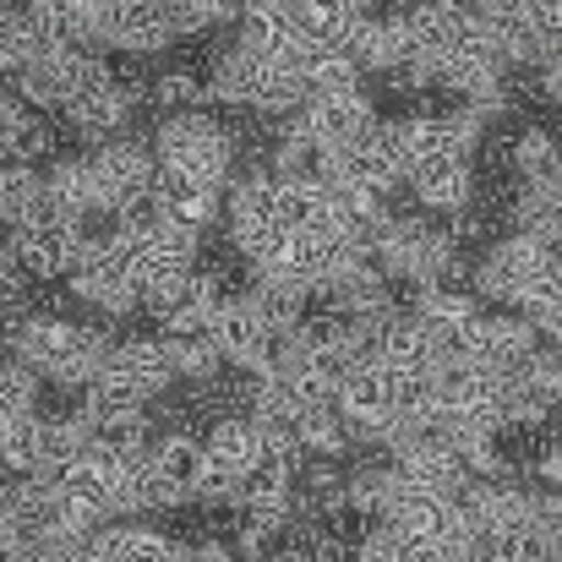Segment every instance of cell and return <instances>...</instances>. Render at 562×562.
<instances>
[{"instance_id":"1","label":"cell","mask_w":562,"mask_h":562,"mask_svg":"<svg viewBox=\"0 0 562 562\" xmlns=\"http://www.w3.org/2000/svg\"><path fill=\"white\" fill-rule=\"evenodd\" d=\"M5 345H11V356L22 367H33L44 382L77 387V393L104 372V361L115 350V339L104 328L77 323V317H60V312H27V317H16V328H11Z\"/></svg>"},{"instance_id":"2","label":"cell","mask_w":562,"mask_h":562,"mask_svg":"<svg viewBox=\"0 0 562 562\" xmlns=\"http://www.w3.org/2000/svg\"><path fill=\"white\" fill-rule=\"evenodd\" d=\"M470 290L486 301V306H508V312H536L547 306L562 290V251L552 240H536L525 229L492 240L481 257H475V273H470Z\"/></svg>"},{"instance_id":"3","label":"cell","mask_w":562,"mask_h":562,"mask_svg":"<svg viewBox=\"0 0 562 562\" xmlns=\"http://www.w3.org/2000/svg\"><path fill=\"white\" fill-rule=\"evenodd\" d=\"M154 154L165 170H187V176H202V181H218L229 187L240 176V143L235 132L207 115V110H181V115H165L159 132H154Z\"/></svg>"},{"instance_id":"4","label":"cell","mask_w":562,"mask_h":562,"mask_svg":"<svg viewBox=\"0 0 562 562\" xmlns=\"http://www.w3.org/2000/svg\"><path fill=\"white\" fill-rule=\"evenodd\" d=\"M66 284L99 317H132V312H143L137 262H132V246L115 235V224L99 229V235H88V251H82V262H77V273Z\"/></svg>"},{"instance_id":"5","label":"cell","mask_w":562,"mask_h":562,"mask_svg":"<svg viewBox=\"0 0 562 562\" xmlns=\"http://www.w3.org/2000/svg\"><path fill=\"white\" fill-rule=\"evenodd\" d=\"M88 224L82 218H71V213H60V207H44L38 218H27V224H16L11 229V257H16V268L33 279V284H66L71 273H77V262H82V251H88Z\"/></svg>"},{"instance_id":"6","label":"cell","mask_w":562,"mask_h":562,"mask_svg":"<svg viewBox=\"0 0 562 562\" xmlns=\"http://www.w3.org/2000/svg\"><path fill=\"white\" fill-rule=\"evenodd\" d=\"M93 176H99V202H104V224L154 202V181H159V154L154 143L137 137H110L93 148Z\"/></svg>"},{"instance_id":"7","label":"cell","mask_w":562,"mask_h":562,"mask_svg":"<svg viewBox=\"0 0 562 562\" xmlns=\"http://www.w3.org/2000/svg\"><path fill=\"white\" fill-rule=\"evenodd\" d=\"M279 339H284V334L268 323V312L251 301V290L229 295L224 312H218V323H213V345H218V356L229 361V372H246V376L273 372Z\"/></svg>"},{"instance_id":"8","label":"cell","mask_w":562,"mask_h":562,"mask_svg":"<svg viewBox=\"0 0 562 562\" xmlns=\"http://www.w3.org/2000/svg\"><path fill=\"white\" fill-rule=\"evenodd\" d=\"M334 409L350 420L356 448H382V437H387V426H393V372H387L376 356L356 361L350 372L339 376Z\"/></svg>"},{"instance_id":"9","label":"cell","mask_w":562,"mask_h":562,"mask_svg":"<svg viewBox=\"0 0 562 562\" xmlns=\"http://www.w3.org/2000/svg\"><path fill=\"white\" fill-rule=\"evenodd\" d=\"M301 121H306V132L317 143V159H323V154H350L382 115H376L367 88H345V93H312L301 104Z\"/></svg>"},{"instance_id":"10","label":"cell","mask_w":562,"mask_h":562,"mask_svg":"<svg viewBox=\"0 0 562 562\" xmlns=\"http://www.w3.org/2000/svg\"><path fill=\"white\" fill-rule=\"evenodd\" d=\"M547 339L536 334V323L525 312H508V306H492L475 317L470 328V361L486 367V372H519Z\"/></svg>"},{"instance_id":"11","label":"cell","mask_w":562,"mask_h":562,"mask_svg":"<svg viewBox=\"0 0 562 562\" xmlns=\"http://www.w3.org/2000/svg\"><path fill=\"white\" fill-rule=\"evenodd\" d=\"M88 60H93V49H77V44H60V38H49L22 71H11V82L44 110V115H55L66 99H71V88L82 82V71H88Z\"/></svg>"},{"instance_id":"12","label":"cell","mask_w":562,"mask_h":562,"mask_svg":"<svg viewBox=\"0 0 562 562\" xmlns=\"http://www.w3.org/2000/svg\"><path fill=\"white\" fill-rule=\"evenodd\" d=\"M181 33L170 0H110V49L121 55H165Z\"/></svg>"},{"instance_id":"13","label":"cell","mask_w":562,"mask_h":562,"mask_svg":"<svg viewBox=\"0 0 562 562\" xmlns=\"http://www.w3.org/2000/svg\"><path fill=\"white\" fill-rule=\"evenodd\" d=\"M235 38L251 44V49H262V55H279V60L306 55L295 0H240V11H235Z\"/></svg>"},{"instance_id":"14","label":"cell","mask_w":562,"mask_h":562,"mask_svg":"<svg viewBox=\"0 0 562 562\" xmlns=\"http://www.w3.org/2000/svg\"><path fill=\"white\" fill-rule=\"evenodd\" d=\"M27 11L60 44H77L93 55L110 49V0H27Z\"/></svg>"},{"instance_id":"15","label":"cell","mask_w":562,"mask_h":562,"mask_svg":"<svg viewBox=\"0 0 562 562\" xmlns=\"http://www.w3.org/2000/svg\"><path fill=\"white\" fill-rule=\"evenodd\" d=\"M350 55L361 60V71L376 77H393L409 55H415V33H409V16L404 11H367L356 38H350Z\"/></svg>"},{"instance_id":"16","label":"cell","mask_w":562,"mask_h":562,"mask_svg":"<svg viewBox=\"0 0 562 562\" xmlns=\"http://www.w3.org/2000/svg\"><path fill=\"white\" fill-rule=\"evenodd\" d=\"M224 191L218 181H202V176H187V170H165L159 165V181H154V207L165 218H181L191 229H207L224 218Z\"/></svg>"},{"instance_id":"17","label":"cell","mask_w":562,"mask_h":562,"mask_svg":"<svg viewBox=\"0 0 562 562\" xmlns=\"http://www.w3.org/2000/svg\"><path fill=\"white\" fill-rule=\"evenodd\" d=\"M104 367H110V372H121L126 382H137V387L148 393V404H154V398H165L170 387H181L165 334H159V339H121V345L110 350V361H104Z\"/></svg>"},{"instance_id":"18","label":"cell","mask_w":562,"mask_h":562,"mask_svg":"<svg viewBox=\"0 0 562 562\" xmlns=\"http://www.w3.org/2000/svg\"><path fill=\"white\" fill-rule=\"evenodd\" d=\"M202 448H207V464H213V470H224V475L240 481V475L262 459V426H257L246 409H229V415H218V420L207 426Z\"/></svg>"},{"instance_id":"19","label":"cell","mask_w":562,"mask_h":562,"mask_svg":"<svg viewBox=\"0 0 562 562\" xmlns=\"http://www.w3.org/2000/svg\"><path fill=\"white\" fill-rule=\"evenodd\" d=\"M44 176H49V207H60V213L82 218V224L104 218L99 176H93V154H60Z\"/></svg>"},{"instance_id":"20","label":"cell","mask_w":562,"mask_h":562,"mask_svg":"<svg viewBox=\"0 0 562 562\" xmlns=\"http://www.w3.org/2000/svg\"><path fill=\"white\" fill-rule=\"evenodd\" d=\"M508 170L519 187H562V137L552 126H519L508 137Z\"/></svg>"},{"instance_id":"21","label":"cell","mask_w":562,"mask_h":562,"mask_svg":"<svg viewBox=\"0 0 562 562\" xmlns=\"http://www.w3.org/2000/svg\"><path fill=\"white\" fill-rule=\"evenodd\" d=\"M367 11H372V0H295L301 38L312 49H350V38H356Z\"/></svg>"},{"instance_id":"22","label":"cell","mask_w":562,"mask_h":562,"mask_svg":"<svg viewBox=\"0 0 562 562\" xmlns=\"http://www.w3.org/2000/svg\"><path fill=\"white\" fill-rule=\"evenodd\" d=\"M372 356L387 367V372L431 367V334H426V323H420L409 306H398L382 328H372Z\"/></svg>"},{"instance_id":"23","label":"cell","mask_w":562,"mask_h":562,"mask_svg":"<svg viewBox=\"0 0 562 562\" xmlns=\"http://www.w3.org/2000/svg\"><path fill=\"white\" fill-rule=\"evenodd\" d=\"M49 207V176L22 159H0V224L16 229Z\"/></svg>"},{"instance_id":"24","label":"cell","mask_w":562,"mask_h":562,"mask_svg":"<svg viewBox=\"0 0 562 562\" xmlns=\"http://www.w3.org/2000/svg\"><path fill=\"white\" fill-rule=\"evenodd\" d=\"M295 442H301L306 459H350V453H356V431H350V420H345L334 404L301 409V420H295Z\"/></svg>"},{"instance_id":"25","label":"cell","mask_w":562,"mask_h":562,"mask_svg":"<svg viewBox=\"0 0 562 562\" xmlns=\"http://www.w3.org/2000/svg\"><path fill=\"white\" fill-rule=\"evenodd\" d=\"M202 464H207L202 437H191V431H165V437H154V470H159L187 503H191V492H196V481H202Z\"/></svg>"},{"instance_id":"26","label":"cell","mask_w":562,"mask_h":562,"mask_svg":"<svg viewBox=\"0 0 562 562\" xmlns=\"http://www.w3.org/2000/svg\"><path fill=\"white\" fill-rule=\"evenodd\" d=\"M0 470L5 475H38L44 470V415H22L0 431Z\"/></svg>"},{"instance_id":"27","label":"cell","mask_w":562,"mask_h":562,"mask_svg":"<svg viewBox=\"0 0 562 562\" xmlns=\"http://www.w3.org/2000/svg\"><path fill=\"white\" fill-rule=\"evenodd\" d=\"M38 382L44 376L22 367L16 356H0V431L22 415H38Z\"/></svg>"},{"instance_id":"28","label":"cell","mask_w":562,"mask_h":562,"mask_svg":"<svg viewBox=\"0 0 562 562\" xmlns=\"http://www.w3.org/2000/svg\"><path fill=\"white\" fill-rule=\"evenodd\" d=\"M148 104H154L159 115L202 110V104H207V82H202L191 66H170V71H159V77H154V88H148Z\"/></svg>"},{"instance_id":"29","label":"cell","mask_w":562,"mask_h":562,"mask_svg":"<svg viewBox=\"0 0 562 562\" xmlns=\"http://www.w3.org/2000/svg\"><path fill=\"white\" fill-rule=\"evenodd\" d=\"M38 115H44V110H38V104H33L16 82H0V159L11 154V143H16V137H22Z\"/></svg>"},{"instance_id":"30","label":"cell","mask_w":562,"mask_h":562,"mask_svg":"<svg viewBox=\"0 0 562 562\" xmlns=\"http://www.w3.org/2000/svg\"><path fill=\"white\" fill-rule=\"evenodd\" d=\"M530 33H536L541 60L562 55V0H530Z\"/></svg>"},{"instance_id":"31","label":"cell","mask_w":562,"mask_h":562,"mask_svg":"<svg viewBox=\"0 0 562 562\" xmlns=\"http://www.w3.org/2000/svg\"><path fill=\"white\" fill-rule=\"evenodd\" d=\"M536 486L562 492V437H552V442L541 448V459H536Z\"/></svg>"},{"instance_id":"32","label":"cell","mask_w":562,"mask_h":562,"mask_svg":"<svg viewBox=\"0 0 562 562\" xmlns=\"http://www.w3.org/2000/svg\"><path fill=\"white\" fill-rule=\"evenodd\" d=\"M262 562H317V558H312L306 547H290V541H284V547H273V552H268Z\"/></svg>"},{"instance_id":"33","label":"cell","mask_w":562,"mask_h":562,"mask_svg":"<svg viewBox=\"0 0 562 562\" xmlns=\"http://www.w3.org/2000/svg\"><path fill=\"white\" fill-rule=\"evenodd\" d=\"M0 71H5V66H0Z\"/></svg>"}]
</instances>
